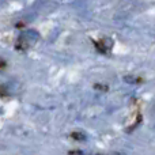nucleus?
Listing matches in <instances>:
<instances>
[{"label":"nucleus","mask_w":155,"mask_h":155,"mask_svg":"<svg viewBox=\"0 0 155 155\" xmlns=\"http://www.w3.org/2000/svg\"><path fill=\"white\" fill-rule=\"evenodd\" d=\"M70 136L72 137V139H75V140H82L83 137H84L83 136V134H80V132H72Z\"/></svg>","instance_id":"nucleus-1"},{"label":"nucleus","mask_w":155,"mask_h":155,"mask_svg":"<svg viewBox=\"0 0 155 155\" xmlns=\"http://www.w3.org/2000/svg\"><path fill=\"white\" fill-rule=\"evenodd\" d=\"M8 93H7V88L4 86H0V97H7Z\"/></svg>","instance_id":"nucleus-2"},{"label":"nucleus","mask_w":155,"mask_h":155,"mask_svg":"<svg viewBox=\"0 0 155 155\" xmlns=\"http://www.w3.org/2000/svg\"><path fill=\"white\" fill-rule=\"evenodd\" d=\"M94 87H95V88H99V90H107V86H99V84H95Z\"/></svg>","instance_id":"nucleus-3"},{"label":"nucleus","mask_w":155,"mask_h":155,"mask_svg":"<svg viewBox=\"0 0 155 155\" xmlns=\"http://www.w3.org/2000/svg\"><path fill=\"white\" fill-rule=\"evenodd\" d=\"M5 67H7V63L0 60V70H3V68H5Z\"/></svg>","instance_id":"nucleus-4"}]
</instances>
